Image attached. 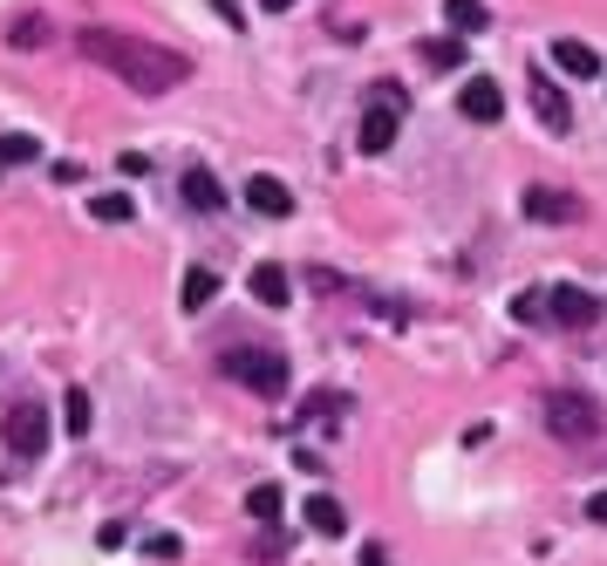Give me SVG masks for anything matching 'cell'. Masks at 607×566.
I'll return each mask as SVG.
<instances>
[{
	"mask_svg": "<svg viewBox=\"0 0 607 566\" xmlns=\"http://www.w3.org/2000/svg\"><path fill=\"white\" fill-rule=\"evenodd\" d=\"M75 41H83V56L96 69H110L131 96H164V89H178L191 75L185 56H171V48H158V41H137V35H116V28H83Z\"/></svg>",
	"mask_w": 607,
	"mask_h": 566,
	"instance_id": "1",
	"label": "cell"
},
{
	"mask_svg": "<svg viewBox=\"0 0 607 566\" xmlns=\"http://www.w3.org/2000/svg\"><path fill=\"white\" fill-rule=\"evenodd\" d=\"M540 417H546V430L560 436V444H573V451H587V444H600V436H607V417L594 409V396H580V390H553V396L540 403Z\"/></svg>",
	"mask_w": 607,
	"mask_h": 566,
	"instance_id": "2",
	"label": "cell"
},
{
	"mask_svg": "<svg viewBox=\"0 0 607 566\" xmlns=\"http://www.w3.org/2000/svg\"><path fill=\"white\" fill-rule=\"evenodd\" d=\"M219 369L233 376L239 390L267 396V403H281V396L294 390V376H287V355H273V348H225V362H219Z\"/></svg>",
	"mask_w": 607,
	"mask_h": 566,
	"instance_id": "3",
	"label": "cell"
},
{
	"mask_svg": "<svg viewBox=\"0 0 607 566\" xmlns=\"http://www.w3.org/2000/svg\"><path fill=\"white\" fill-rule=\"evenodd\" d=\"M396 123H402V89L389 83V89H375V102H369V110H362V150H369V158H383V150L396 144Z\"/></svg>",
	"mask_w": 607,
	"mask_h": 566,
	"instance_id": "4",
	"label": "cell"
},
{
	"mask_svg": "<svg viewBox=\"0 0 607 566\" xmlns=\"http://www.w3.org/2000/svg\"><path fill=\"white\" fill-rule=\"evenodd\" d=\"M0 436H8L14 457H41L48 451V409L41 403H14L8 417H0Z\"/></svg>",
	"mask_w": 607,
	"mask_h": 566,
	"instance_id": "5",
	"label": "cell"
},
{
	"mask_svg": "<svg viewBox=\"0 0 607 566\" xmlns=\"http://www.w3.org/2000/svg\"><path fill=\"white\" fill-rule=\"evenodd\" d=\"M607 321V300L587 294V287H553V328H567V334H594Z\"/></svg>",
	"mask_w": 607,
	"mask_h": 566,
	"instance_id": "6",
	"label": "cell"
},
{
	"mask_svg": "<svg viewBox=\"0 0 607 566\" xmlns=\"http://www.w3.org/2000/svg\"><path fill=\"white\" fill-rule=\"evenodd\" d=\"M533 116L546 123L553 137H567V131H573V102H567V89L553 83V75H540V69H533Z\"/></svg>",
	"mask_w": 607,
	"mask_h": 566,
	"instance_id": "7",
	"label": "cell"
},
{
	"mask_svg": "<svg viewBox=\"0 0 607 566\" xmlns=\"http://www.w3.org/2000/svg\"><path fill=\"white\" fill-rule=\"evenodd\" d=\"M525 219H546V225H580V198H573V192H553V185H533V192H525Z\"/></svg>",
	"mask_w": 607,
	"mask_h": 566,
	"instance_id": "8",
	"label": "cell"
},
{
	"mask_svg": "<svg viewBox=\"0 0 607 566\" xmlns=\"http://www.w3.org/2000/svg\"><path fill=\"white\" fill-rule=\"evenodd\" d=\"M246 205H252V212H260V219H294V192L281 185V177H246Z\"/></svg>",
	"mask_w": 607,
	"mask_h": 566,
	"instance_id": "9",
	"label": "cell"
},
{
	"mask_svg": "<svg viewBox=\"0 0 607 566\" xmlns=\"http://www.w3.org/2000/svg\"><path fill=\"white\" fill-rule=\"evenodd\" d=\"M458 110H464L471 123H498V116H505V96H498V83H492V75H471V83H464V96H458Z\"/></svg>",
	"mask_w": 607,
	"mask_h": 566,
	"instance_id": "10",
	"label": "cell"
},
{
	"mask_svg": "<svg viewBox=\"0 0 607 566\" xmlns=\"http://www.w3.org/2000/svg\"><path fill=\"white\" fill-rule=\"evenodd\" d=\"M553 69H560V75H580V83H594V75H600V56H594L587 41L560 35V41H553Z\"/></svg>",
	"mask_w": 607,
	"mask_h": 566,
	"instance_id": "11",
	"label": "cell"
},
{
	"mask_svg": "<svg viewBox=\"0 0 607 566\" xmlns=\"http://www.w3.org/2000/svg\"><path fill=\"white\" fill-rule=\"evenodd\" d=\"M300 519H308V532H321V539H342V532H348L342 499H327V492H314L308 505H300Z\"/></svg>",
	"mask_w": 607,
	"mask_h": 566,
	"instance_id": "12",
	"label": "cell"
},
{
	"mask_svg": "<svg viewBox=\"0 0 607 566\" xmlns=\"http://www.w3.org/2000/svg\"><path fill=\"white\" fill-rule=\"evenodd\" d=\"M246 294L260 300V307H287V294H294V280H287L281 267H273V260H267V267H252V273H246Z\"/></svg>",
	"mask_w": 607,
	"mask_h": 566,
	"instance_id": "13",
	"label": "cell"
},
{
	"mask_svg": "<svg viewBox=\"0 0 607 566\" xmlns=\"http://www.w3.org/2000/svg\"><path fill=\"white\" fill-rule=\"evenodd\" d=\"M444 28L450 35H485L492 28V8H485V0H444Z\"/></svg>",
	"mask_w": 607,
	"mask_h": 566,
	"instance_id": "14",
	"label": "cell"
},
{
	"mask_svg": "<svg viewBox=\"0 0 607 566\" xmlns=\"http://www.w3.org/2000/svg\"><path fill=\"white\" fill-rule=\"evenodd\" d=\"M178 300H185V315H206V307L219 300V273H212V267H185Z\"/></svg>",
	"mask_w": 607,
	"mask_h": 566,
	"instance_id": "15",
	"label": "cell"
},
{
	"mask_svg": "<svg viewBox=\"0 0 607 566\" xmlns=\"http://www.w3.org/2000/svg\"><path fill=\"white\" fill-rule=\"evenodd\" d=\"M185 205H191V212H219V205H225L219 177H212L206 164H191V171H185Z\"/></svg>",
	"mask_w": 607,
	"mask_h": 566,
	"instance_id": "16",
	"label": "cell"
},
{
	"mask_svg": "<svg viewBox=\"0 0 607 566\" xmlns=\"http://www.w3.org/2000/svg\"><path fill=\"white\" fill-rule=\"evenodd\" d=\"M464 56H471V48H464V35H450V28L423 41V62H430V69H464Z\"/></svg>",
	"mask_w": 607,
	"mask_h": 566,
	"instance_id": "17",
	"label": "cell"
},
{
	"mask_svg": "<svg viewBox=\"0 0 607 566\" xmlns=\"http://www.w3.org/2000/svg\"><path fill=\"white\" fill-rule=\"evenodd\" d=\"M89 423H96L89 390H62V430H69V436H89Z\"/></svg>",
	"mask_w": 607,
	"mask_h": 566,
	"instance_id": "18",
	"label": "cell"
},
{
	"mask_svg": "<svg viewBox=\"0 0 607 566\" xmlns=\"http://www.w3.org/2000/svg\"><path fill=\"white\" fill-rule=\"evenodd\" d=\"M246 512H252L260 526H273V519L287 512V492H281V484H252V492H246Z\"/></svg>",
	"mask_w": 607,
	"mask_h": 566,
	"instance_id": "19",
	"label": "cell"
},
{
	"mask_svg": "<svg viewBox=\"0 0 607 566\" xmlns=\"http://www.w3.org/2000/svg\"><path fill=\"white\" fill-rule=\"evenodd\" d=\"M512 315H519L525 328H553V287H546V294H540V287H533V294H519V300H512Z\"/></svg>",
	"mask_w": 607,
	"mask_h": 566,
	"instance_id": "20",
	"label": "cell"
},
{
	"mask_svg": "<svg viewBox=\"0 0 607 566\" xmlns=\"http://www.w3.org/2000/svg\"><path fill=\"white\" fill-rule=\"evenodd\" d=\"M348 409V396H335V390H314L308 403H300V423H321V417H342Z\"/></svg>",
	"mask_w": 607,
	"mask_h": 566,
	"instance_id": "21",
	"label": "cell"
},
{
	"mask_svg": "<svg viewBox=\"0 0 607 566\" xmlns=\"http://www.w3.org/2000/svg\"><path fill=\"white\" fill-rule=\"evenodd\" d=\"M89 212H96V219H110V225H131V212H137V205H131V192H103V198L89 205Z\"/></svg>",
	"mask_w": 607,
	"mask_h": 566,
	"instance_id": "22",
	"label": "cell"
},
{
	"mask_svg": "<svg viewBox=\"0 0 607 566\" xmlns=\"http://www.w3.org/2000/svg\"><path fill=\"white\" fill-rule=\"evenodd\" d=\"M35 158H41V144H35V137H21V131L0 137V164H35Z\"/></svg>",
	"mask_w": 607,
	"mask_h": 566,
	"instance_id": "23",
	"label": "cell"
},
{
	"mask_svg": "<svg viewBox=\"0 0 607 566\" xmlns=\"http://www.w3.org/2000/svg\"><path fill=\"white\" fill-rule=\"evenodd\" d=\"M41 35H48V28H41V14H21L8 41H14V48H41Z\"/></svg>",
	"mask_w": 607,
	"mask_h": 566,
	"instance_id": "24",
	"label": "cell"
},
{
	"mask_svg": "<svg viewBox=\"0 0 607 566\" xmlns=\"http://www.w3.org/2000/svg\"><path fill=\"white\" fill-rule=\"evenodd\" d=\"M144 553H150V559H178L185 546H178V539H171V532H150V539H144Z\"/></svg>",
	"mask_w": 607,
	"mask_h": 566,
	"instance_id": "25",
	"label": "cell"
},
{
	"mask_svg": "<svg viewBox=\"0 0 607 566\" xmlns=\"http://www.w3.org/2000/svg\"><path fill=\"white\" fill-rule=\"evenodd\" d=\"M252 553H260V559H281V553H287V539H281V532H273V526H267L260 539H252Z\"/></svg>",
	"mask_w": 607,
	"mask_h": 566,
	"instance_id": "26",
	"label": "cell"
},
{
	"mask_svg": "<svg viewBox=\"0 0 607 566\" xmlns=\"http://www.w3.org/2000/svg\"><path fill=\"white\" fill-rule=\"evenodd\" d=\"M123 539H131V526H123V519H110L103 532H96V546H123Z\"/></svg>",
	"mask_w": 607,
	"mask_h": 566,
	"instance_id": "27",
	"label": "cell"
},
{
	"mask_svg": "<svg viewBox=\"0 0 607 566\" xmlns=\"http://www.w3.org/2000/svg\"><path fill=\"white\" fill-rule=\"evenodd\" d=\"M212 14L225 21V28H239V8H233V0H212Z\"/></svg>",
	"mask_w": 607,
	"mask_h": 566,
	"instance_id": "28",
	"label": "cell"
},
{
	"mask_svg": "<svg viewBox=\"0 0 607 566\" xmlns=\"http://www.w3.org/2000/svg\"><path fill=\"white\" fill-rule=\"evenodd\" d=\"M587 519H594V526H607V492H594V499H587Z\"/></svg>",
	"mask_w": 607,
	"mask_h": 566,
	"instance_id": "29",
	"label": "cell"
},
{
	"mask_svg": "<svg viewBox=\"0 0 607 566\" xmlns=\"http://www.w3.org/2000/svg\"><path fill=\"white\" fill-rule=\"evenodd\" d=\"M362 566H389V553L383 546H362Z\"/></svg>",
	"mask_w": 607,
	"mask_h": 566,
	"instance_id": "30",
	"label": "cell"
},
{
	"mask_svg": "<svg viewBox=\"0 0 607 566\" xmlns=\"http://www.w3.org/2000/svg\"><path fill=\"white\" fill-rule=\"evenodd\" d=\"M294 8V0H267V14H287Z\"/></svg>",
	"mask_w": 607,
	"mask_h": 566,
	"instance_id": "31",
	"label": "cell"
}]
</instances>
